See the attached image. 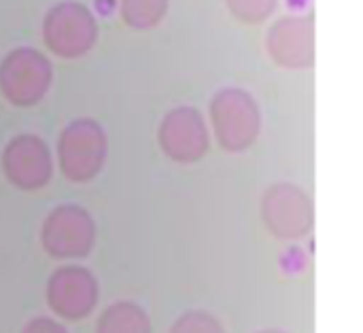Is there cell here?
Segmentation results:
<instances>
[{"instance_id":"6da1fadb","label":"cell","mask_w":363,"mask_h":333,"mask_svg":"<svg viewBox=\"0 0 363 333\" xmlns=\"http://www.w3.org/2000/svg\"><path fill=\"white\" fill-rule=\"evenodd\" d=\"M262 221L279 240H302L315 227V206L300 187L281 183L262 196Z\"/></svg>"},{"instance_id":"7a4b0ae2","label":"cell","mask_w":363,"mask_h":333,"mask_svg":"<svg viewBox=\"0 0 363 333\" xmlns=\"http://www.w3.org/2000/svg\"><path fill=\"white\" fill-rule=\"evenodd\" d=\"M40 240L43 249L55 259L87 257L96 242V225L85 208L62 204L45 219Z\"/></svg>"},{"instance_id":"3957f363","label":"cell","mask_w":363,"mask_h":333,"mask_svg":"<svg viewBox=\"0 0 363 333\" xmlns=\"http://www.w3.org/2000/svg\"><path fill=\"white\" fill-rule=\"evenodd\" d=\"M104 155V134L94 121H74L64 130L57 145L62 174L72 183L91 181L102 170Z\"/></svg>"},{"instance_id":"277c9868","label":"cell","mask_w":363,"mask_h":333,"mask_svg":"<svg viewBox=\"0 0 363 333\" xmlns=\"http://www.w3.org/2000/svg\"><path fill=\"white\" fill-rule=\"evenodd\" d=\"M98 298L100 291L94 274L79 266L55 270L47 283V304L64 321H81L89 317Z\"/></svg>"},{"instance_id":"5b68a950","label":"cell","mask_w":363,"mask_h":333,"mask_svg":"<svg viewBox=\"0 0 363 333\" xmlns=\"http://www.w3.org/2000/svg\"><path fill=\"white\" fill-rule=\"evenodd\" d=\"M2 170L11 185L23 191H34L51 181L53 164L47 145L36 136L15 138L2 155Z\"/></svg>"},{"instance_id":"8992f818","label":"cell","mask_w":363,"mask_h":333,"mask_svg":"<svg viewBox=\"0 0 363 333\" xmlns=\"http://www.w3.org/2000/svg\"><path fill=\"white\" fill-rule=\"evenodd\" d=\"M160 140L166 155L183 164H191L200 159L206 151L204 128L200 123V117L191 111L172 113L162 128Z\"/></svg>"},{"instance_id":"52a82bcc","label":"cell","mask_w":363,"mask_h":333,"mask_svg":"<svg viewBox=\"0 0 363 333\" xmlns=\"http://www.w3.org/2000/svg\"><path fill=\"white\" fill-rule=\"evenodd\" d=\"M51 72L47 64L36 55H28V60H11L2 68V91L15 104H34L47 89Z\"/></svg>"},{"instance_id":"ba28073f","label":"cell","mask_w":363,"mask_h":333,"mask_svg":"<svg viewBox=\"0 0 363 333\" xmlns=\"http://www.w3.org/2000/svg\"><path fill=\"white\" fill-rule=\"evenodd\" d=\"M217 102L219 104L215 111V125L221 145L230 151L249 147L257 134L255 108L242 96L236 94L223 96Z\"/></svg>"},{"instance_id":"9c48e42d","label":"cell","mask_w":363,"mask_h":333,"mask_svg":"<svg viewBox=\"0 0 363 333\" xmlns=\"http://www.w3.org/2000/svg\"><path fill=\"white\" fill-rule=\"evenodd\" d=\"M96 333H151V321L140 306L117 302L102 312Z\"/></svg>"},{"instance_id":"30bf717a","label":"cell","mask_w":363,"mask_h":333,"mask_svg":"<svg viewBox=\"0 0 363 333\" xmlns=\"http://www.w3.org/2000/svg\"><path fill=\"white\" fill-rule=\"evenodd\" d=\"M170 333H225L223 325L204 310H191L181 315Z\"/></svg>"},{"instance_id":"8fae6325","label":"cell","mask_w":363,"mask_h":333,"mask_svg":"<svg viewBox=\"0 0 363 333\" xmlns=\"http://www.w3.org/2000/svg\"><path fill=\"white\" fill-rule=\"evenodd\" d=\"M21 333H68L66 332V327L64 325H60V323H55V321H51V319H45V317H40V319H34V321H30Z\"/></svg>"},{"instance_id":"7c38bea8","label":"cell","mask_w":363,"mask_h":333,"mask_svg":"<svg viewBox=\"0 0 363 333\" xmlns=\"http://www.w3.org/2000/svg\"><path fill=\"white\" fill-rule=\"evenodd\" d=\"M257 333H287V332H281V329H264V332H257Z\"/></svg>"}]
</instances>
